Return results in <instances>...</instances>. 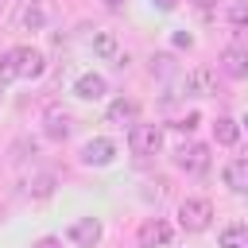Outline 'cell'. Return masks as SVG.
<instances>
[{
    "instance_id": "6da1fadb",
    "label": "cell",
    "mask_w": 248,
    "mask_h": 248,
    "mask_svg": "<svg viewBox=\"0 0 248 248\" xmlns=\"http://www.w3.org/2000/svg\"><path fill=\"white\" fill-rule=\"evenodd\" d=\"M8 58H12L16 78H23V81L43 78V70H46V54L39 46H16V50H8Z\"/></svg>"
},
{
    "instance_id": "5b68a950",
    "label": "cell",
    "mask_w": 248,
    "mask_h": 248,
    "mask_svg": "<svg viewBox=\"0 0 248 248\" xmlns=\"http://www.w3.org/2000/svg\"><path fill=\"white\" fill-rule=\"evenodd\" d=\"M182 93H186V97H209V93H217L213 70H209V66H194V70L182 78Z\"/></svg>"
},
{
    "instance_id": "484cf974",
    "label": "cell",
    "mask_w": 248,
    "mask_h": 248,
    "mask_svg": "<svg viewBox=\"0 0 248 248\" xmlns=\"http://www.w3.org/2000/svg\"><path fill=\"white\" fill-rule=\"evenodd\" d=\"M244 128H248V112H244Z\"/></svg>"
},
{
    "instance_id": "ba28073f",
    "label": "cell",
    "mask_w": 248,
    "mask_h": 248,
    "mask_svg": "<svg viewBox=\"0 0 248 248\" xmlns=\"http://www.w3.org/2000/svg\"><path fill=\"white\" fill-rule=\"evenodd\" d=\"M170 236H174V229L167 221H159V217H151V221L140 225V248H167Z\"/></svg>"
},
{
    "instance_id": "2e32d148",
    "label": "cell",
    "mask_w": 248,
    "mask_h": 248,
    "mask_svg": "<svg viewBox=\"0 0 248 248\" xmlns=\"http://www.w3.org/2000/svg\"><path fill=\"white\" fill-rule=\"evenodd\" d=\"M213 140H217L221 147H232V143L240 140V124H236L232 116H217V124H213Z\"/></svg>"
},
{
    "instance_id": "e0dca14e",
    "label": "cell",
    "mask_w": 248,
    "mask_h": 248,
    "mask_svg": "<svg viewBox=\"0 0 248 248\" xmlns=\"http://www.w3.org/2000/svg\"><path fill=\"white\" fill-rule=\"evenodd\" d=\"M221 248H248V225L244 221H236V225H229L225 232H221V240H217Z\"/></svg>"
},
{
    "instance_id": "7402d4cb",
    "label": "cell",
    "mask_w": 248,
    "mask_h": 248,
    "mask_svg": "<svg viewBox=\"0 0 248 248\" xmlns=\"http://www.w3.org/2000/svg\"><path fill=\"white\" fill-rule=\"evenodd\" d=\"M178 128H182V132H194V128H198V112H190L186 120H178Z\"/></svg>"
},
{
    "instance_id": "8fae6325",
    "label": "cell",
    "mask_w": 248,
    "mask_h": 248,
    "mask_svg": "<svg viewBox=\"0 0 248 248\" xmlns=\"http://www.w3.org/2000/svg\"><path fill=\"white\" fill-rule=\"evenodd\" d=\"M89 46H93V54H97V58H105V62H116V66H124V62H128V58L120 54V46H116V35H112V31H97Z\"/></svg>"
},
{
    "instance_id": "277c9868",
    "label": "cell",
    "mask_w": 248,
    "mask_h": 248,
    "mask_svg": "<svg viewBox=\"0 0 248 248\" xmlns=\"http://www.w3.org/2000/svg\"><path fill=\"white\" fill-rule=\"evenodd\" d=\"M174 163H178V170H186V174H202L205 167H209V147L205 143H182L178 151H174Z\"/></svg>"
},
{
    "instance_id": "d4e9b609",
    "label": "cell",
    "mask_w": 248,
    "mask_h": 248,
    "mask_svg": "<svg viewBox=\"0 0 248 248\" xmlns=\"http://www.w3.org/2000/svg\"><path fill=\"white\" fill-rule=\"evenodd\" d=\"M105 4H108V8H116V4H120V0H105Z\"/></svg>"
},
{
    "instance_id": "3957f363",
    "label": "cell",
    "mask_w": 248,
    "mask_h": 248,
    "mask_svg": "<svg viewBox=\"0 0 248 248\" xmlns=\"http://www.w3.org/2000/svg\"><path fill=\"white\" fill-rule=\"evenodd\" d=\"M128 147H132V155H159V147H163V128L159 124H132L128 128Z\"/></svg>"
},
{
    "instance_id": "4fadbf2b",
    "label": "cell",
    "mask_w": 248,
    "mask_h": 248,
    "mask_svg": "<svg viewBox=\"0 0 248 248\" xmlns=\"http://www.w3.org/2000/svg\"><path fill=\"white\" fill-rule=\"evenodd\" d=\"M70 132H74V116H70L66 108L50 105V108H46V136H50V140H66Z\"/></svg>"
},
{
    "instance_id": "7c38bea8",
    "label": "cell",
    "mask_w": 248,
    "mask_h": 248,
    "mask_svg": "<svg viewBox=\"0 0 248 248\" xmlns=\"http://www.w3.org/2000/svg\"><path fill=\"white\" fill-rule=\"evenodd\" d=\"M225 186L236 194H248V155H236L225 163Z\"/></svg>"
},
{
    "instance_id": "d6986e66",
    "label": "cell",
    "mask_w": 248,
    "mask_h": 248,
    "mask_svg": "<svg viewBox=\"0 0 248 248\" xmlns=\"http://www.w3.org/2000/svg\"><path fill=\"white\" fill-rule=\"evenodd\" d=\"M229 23H232V27H248V4H244V0L229 4Z\"/></svg>"
},
{
    "instance_id": "52a82bcc",
    "label": "cell",
    "mask_w": 248,
    "mask_h": 248,
    "mask_svg": "<svg viewBox=\"0 0 248 248\" xmlns=\"http://www.w3.org/2000/svg\"><path fill=\"white\" fill-rule=\"evenodd\" d=\"M101 221L97 217H78L74 225H70V240L78 244V248H97L101 244Z\"/></svg>"
},
{
    "instance_id": "44dd1931",
    "label": "cell",
    "mask_w": 248,
    "mask_h": 248,
    "mask_svg": "<svg viewBox=\"0 0 248 248\" xmlns=\"http://www.w3.org/2000/svg\"><path fill=\"white\" fill-rule=\"evenodd\" d=\"M31 248H62V240H58V236H43V240H35Z\"/></svg>"
},
{
    "instance_id": "5bb4252c",
    "label": "cell",
    "mask_w": 248,
    "mask_h": 248,
    "mask_svg": "<svg viewBox=\"0 0 248 248\" xmlns=\"http://www.w3.org/2000/svg\"><path fill=\"white\" fill-rule=\"evenodd\" d=\"M74 93H78L81 101H97V97H105V93H108V85H105V78H101V74H81V78L74 81Z\"/></svg>"
},
{
    "instance_id": "9c48e42d",
    "label": "cell",
    "mask_w": 248,
    "mask_h": 248,
    "mask_svg": "<svg viewBox=\"0 0 248 248\" xmlns=\"http://www.w3.org/2000/svg\"><path fill=\"white\" fill-rule=\"evenodd\" d=\"M221 74L244 81V78H248V46H229V50H221Z\"/></svg>"
},
{
    "instance_id": "8992f818",
    "label": "cell",
    "mask_w": 248,
    "mask_h": 248,
    "mask_svg": "<svg viewBox=\"0 0 248 248\" xmlns=\"http://www.w3.org/2000/svg\"><path fill=\"white\" fill-rule=\"evenodd\" d=\"M112 159H116V143L112 140H105V136L85 140V147H81V163L85 167H108Z\"/></svg>"
},
{
    "instance_id": "7a4b0ae2",
    "label": "cell",
    "mask_w": 248,
    "mask_h": 248,
    "mask_svg": "<svg viewBox=\"0 0 248 248\" xmlns=\"http://www.w3.org/2000/svg\"><path fill=\"white\" fill-rule=\"evenodd\" d=\"M209 221H213V205L205 198H182L178 202V225L186 232H202V229H209Z\"/></svg>"
},
{
    "instance_id": "cb8c5ba5",
    "label": "cell",
    "mask_w": 248,
    "mask_h": 248,
    "mask_svg": "<svg viewBox=\"0 0 248 248\" xmlns=\"http://www.w3.org/2000/svg\"><path fill=\"white\" fill-rule=\"evenodd\" d=\"M190 4H198V8H209V4H217V0H190Z\"/></svg>"
},
{
    "instance_id": "4316f807",
    "label": "cell",
    "mask_w": 248,
    "mask_h": 248,
    "mask_svg": "<svg viewBox=\"0 0 248 248\" xmlns=\"http://www.w3.org/2000/svg\"><path fill=\"white\" fill-rule=\"evenodd\" d=\"M0 101H4V93H0Z\"/></svg>"
},
{
    "instance_id": "603a6c76",
    "label": "cell",
    "mask_w": 248,
    "mask_h": 248,
    "mask_svg": "<svg viewBox=\"0 0 248 248\" xmlns=\"http://www.w3.org/2000/svg\"><path fill=\"white\" fill-rule=\"evenodd\" d=\"M151 4H155V8H159V12H170V8H174V4H178V0H151Z\"/></svg>"
},
{
    "instance_id": "ffe728a7",
    "label": "cell",
    "mask_w": 248,
    "mask_h": 248,
    "mask_svg": "<svg viewBox=\"0 0 248 248\" xmlns=\"http://www.w3.org/2000/svg\"><path fill=\"white\" fill-rule=\"evenodd\" d=\"M12 78H16V70H12V58H8V54H0V85H4V81H12Z\"/></svg>"
},
{
    "instance_id": "9a60e30c",
    "label": "cell",
    "mask_w": 248,
    "mask_h": 248,
    "mask_svg": "<svg viewBox=\"0 0 248 248\" xmlns=\"http://www.w3.org/2000/svg\"><path fill=\"white\" fill-rule=\"evenodd\" d=\"M19 27H23V31H43V27H46V8H43V0H27V4L19 8Z\"/></svg>"
},
{
    "instance_id": "30bf717a",
    "label": "cell",
    "mask_w": 248,
    "mask_h": 248,
    "mask_svg": "<svg viewBox=\"0 0 248 248\" xmlns=\"http://www.w3.org/2000/svg\"><path fill=\"white\" fill-rule=\"evenodd\" d=\"M136 116H140V105H136L132 97H116V101L108 105V112H105V120H108V124H116V128H124V124L132 128V124H136Z\"/></svg>"
},
{
    "instance_id": "ac0fdd59",
    "label": "cell",
    "mask_w": 248,
    "mask_h": 248,
    "mask_svg": "<svg viewBox=\"0 0 248 248\" xmlns=\"http://www.w3.org/2000/svg\"><path fill=\"white\" fill-rule=\"evenodd\" d=\"M50 190H54V174H46V170L27 182V194H31V198H50Z\"/></svg>"
}]
</instances>
